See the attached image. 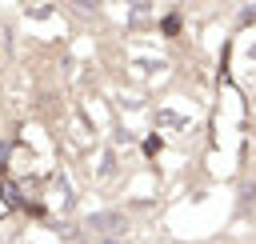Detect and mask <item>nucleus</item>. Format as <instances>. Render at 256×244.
<instances>
[{"mask_svg": "<svg viewBox=\"0 0 256 244\" xmlns=\"http://www.w3.org/2000/svg\"><path fill=\"white\" fill-rule=\"evenodd\" d=\"M124 220H120V212H100V216H92L88 220V228H104V232H112V228H120Z\"/></svg>", "mask_w": 256, "mask_h": 244, "instance_id": "1", "label": "nucleus"}, {"mask_svg": "<svg viewBox=\"0 0 256 244\" xmlns=\"http://www.w3.org/2000/svg\"><path fill=\"white\" fill-rule=\"evenodd\" d=\"M108 244H116V240H108Z\"/></svg>", "mask_w": 256, "mask_h": 244, "instance_id": "2", "label": "nucleus"}, {"mask_svg": "<svg viewBox=\"0 0 256 244\" xmlns=\"http://www.w3.org/2000/svg\"><path fill=\"white\" fill-rule=\"evenodd\" d=\"M252 56H256V48H252Z\"/></svg>", "mask_w": 256, "mask_h": 244, "instance_id": "3", "label": "nucleus"}]
</instances>
